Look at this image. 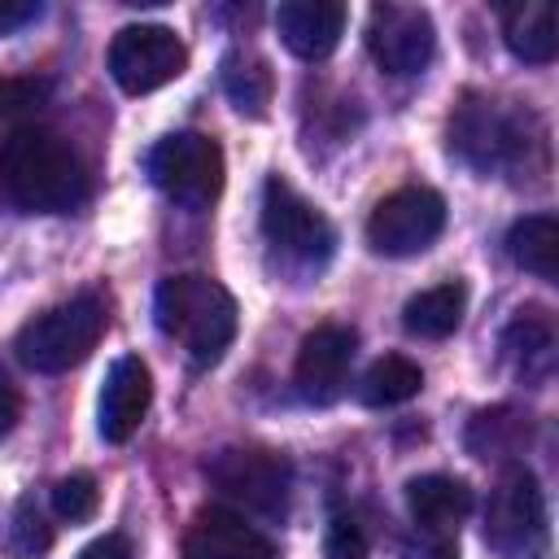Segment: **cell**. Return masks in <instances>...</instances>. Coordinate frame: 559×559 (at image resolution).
Returning a JSON list of instances; mask_svg holds the SVG:
<instances>
[{
  "label": "cell",
  "instance_id": "6",
  "mask_svg": "<svg viewBox=\"0 0 559 559\" xmlns=\"http://www.w3.org/2000/svg\"><path fill=\"white\" fill-rule=\"evenodd\" d=\"M144 170L162 197H170L179 210H192V214L210 210L214 197L223 192V148L201 131L162 135L148 148Z\"/></svg>",
  "mask_w": 559,
  "mask_h": 559
},
{
  "label": "cell",
  "instance_id": "3",
  "mask_svg": "<svg viewBox=\"0 0 559 559\" xmlns=\"http://www.w3.org/2000/svg\"><path fill=\"white\" fill-rule=\"evenodd\" d=\"M153 319L162 328V336H170L192 362L210 367L227 354V345L236 341V297L210 280V275H166L153 293Z\"/></svg>",
  "mask_w": 559,
  "mask_h": 559
},
{
  "label": "cell",
  "instance_id": "27",
  "mask_svg": "<svg viewBox=\"0 0 559 559\" xmlns=\"http://www.w3.org/2000/svg\"><path fill=\"white\" fill-rule=\"evenodd\" d=\"M323 559H371L367 533L354 515H332V524L323 533Z\"/></svg>",
  "mask_w": 559,
  "mask_h": 559
},
{
  "label": "cell",
  "instance_id": "20",
  "mask_svg": "<svg viewBox=\"0 0 559 559\" xmlns=\"http://www.w3.org/2000/svg\"><path fill=\"white\" fill-rule=\"evenodd\" d=\"M218 83H223V96L231 100L236 114L266 118L271 96H275V79H271V66L253 48H231L218 61Z\"/></svg>",
  "mask_w": 559,
  "mask_h": 559
},
{
  "label": "cell",
  "instance_id": "19",
  "mask_svg": "<svg viewBox=\"0 0 559 559\" xmlns=\"http://www.w3.org/2000/svg\"><path fill=\"white\" fill-rule=\"evenodd\" d=\"M463 310H467V288L463 280H445V284H432L424 293H415L406 306H402V328L419 341H445L459 332L463 323Z\"/></svg>",
  "mask_w": 559,
  "mask_h": 559
},
{
  "label": "cell",
  "instance_id": "11",
  "mask_svg": "<svg viewBox=\"0 0 559 559\" xmlns=\"http://www.w3.org/2000/svg\"><path fill=\"white\" fill-rule=\"evenodd\" d=\"M367 52L384 74H419L437 52L432 13L419 4H371L367 13Z\"/></svg>",
  "mask_w": 559,
  "mask_h": 559
},
{
  "label": "cell",
  "instance_id": "12",
  "mask_svg": "<svg viewBox=\"0 0 559 559\" xmlns=\"http://www.w3.org/2000/svg\"><path fill=\"white\" fill-rule=\"evenodd\" d=\"M354 349H358V332L345 328V323H319L314 332H306V341L297 349V362H293L297 393L314 406L336 402L341 389H345Z\"/></svg>",
  "mask_w": 559,
  "mask_h": 559
},
{
  "label": "cell",
  "instance_id": "29",
  "mask_svg": "<svg viewBox=\"0 0 559 559\" xmlns=\"http://www.w3.org/2000/svg\"><path fill=\"white\" fill-rule=\"evenodd\" d=\"M39 13H44L39 0H0V39L22 31V26H31Z\"/></svg>",
  "mask_w": 559,
  "mask_h": 559
},
{
  "label": "cell",
  "instance_id": "23",
  "mask_svg": "<svg viewBox=\"0 0 559 559\" xmlns=\"http://www.w3.org/2000/svg\"><path fill=\"white\" fill-rule=\"evenodd\" d=\"M424 389V371H419V362H411V358H402V354H384V358H376L367 371H362V380H358V402L362 406H402V402H411L415 393Z\"/></svg>",
  "mask_w": 559,
  "mask_h": 559
},
{
  "label": "cell",
  "instance_id": "13",
  "mask_svg": "<svg viewBox=\"0 0 559 559\" xmlns=\"http://www.w3.org/2000/svg\"><path fill=\"white\" fill-rule=\"evenodd\" d=\"M148 402H153V371H148V362L135 358V354L114 358V367L105 371V384H100V402H96V432H100V441H109V445L131 441L135 428L148 415Z\"/></svg>",
  "mask_w": 559,
  "mask_h": 559
},
{
  "label": "cell",
  "instance_id": "9",
  "mask_svg": "<svg viewBox=\"0 0 559 559\" xmlns=\"http://www.w3.org/2000/svg\"><path fill=\"white\" fill-rule=\"evenodd\" d=\"M188 70V48L170 26L131 22L109 44V74L127 96H148Z\"/></svg>",
  "mask_w": 559,
  "mask_h": 559
},
{
  "label": "cell",
  "instance_id": "22",
  "mask_svg": "<svg viewBox=\"0 0 559 559\" xmlns=\"http://www.w3.org/2000/svg\"><path fill=\"white\" fill-rule=\"evenodd\" d=\"M528 415L515 411V406H493V411H480L472 424H467V450L476 459H493V463H520L515 454L524 450L528 441Z\"/></svg>",
  "mask_w": 559,
  "mask_h": 559
},
{
  "label": "cell",
  "instance_id": "5",
  "mask_svg": "<svg viewBox=\"0 0 559 559\" xmlns=\"http://www.w3.org/2000/svg\"><path fill=\"white\" fill-rule=\"evenodd\" d=\"M485 546L498 559H546L550 515L546 493L524 463H502L485 502Z\"/></svg>",
  "mask_w": 559,
  "mask_h": 559
},
{
  "label": "cell",
  "instance_id": "25",
  "mask_svg": "<svg viewBox=\"0 0 559 559\" xmlns=\"http://www.w3.org/2000/svg\"><path fill=\"white\" fill-rule=\"evenodd\" d=\"M96 507H100L96 476L74 472V476H61V480L52 485V511H57V520H66V524H87V520L96 515Z\"/></svg>",
  "mask_w": 559,
  "mask_h": 559
},
{
  "label": "cell",
  "instance_id": "26",
  "mask_svg": "<svg viewBox=\"0 0 559 559\" xmlns=\"http://www.w3.org/2000/svg\"><path fill=\"white\" fill-rule=\"evenodd\" d=\"M52 96V83L39 74H9L0 79V114L4 118H26L35 109H44Z\"/></svg>",
  "mask_w": 559,
  "mask_h": 559
},
{
  "label": "cell",
  "instance_id": "18",
  "mask_svg": "<svg viewBox=\"0 0 559 559\" xmlns=\"http://www.w3.org/2000/svg\"><path fill=\"white\" fill-rule=\"evenodd\" d=\"M502 22V44L511 48L515 61L524 66H550L559 52V35H555V9L542 0H524L498 13Z\"/></svg>",
  "mask_w": 559,
  "mask_h": 559
},
{
  "label": "cell",
  "instance_id": "30",
  "mask_svg": "<svg viewBox=\"0 0 559 559\" xmlns=\"http://www.w3.org/2000/svg\"><path fill=\"white\" fill-rule=\"evenodd\" d=\"M17 419H22V393H17V384L0 371V441L17 428Z\"/></svg>",
  "mask_w": 559,
  "mask_h": 559
},
{
  "label": "cell",
  "instance_id": "17",
  "mask_svg": "<svg viewBox=\"0 0 559 559\" xmlns=\"http://www.w3.org/2000/svg\"><path fill=\"white\" fill-rule=\"evenodd\" d=\"M502 358L515 367L524 384H542L555 367V328L542 310H520L502 328Z\"/></svg>",
  "mask_w": 559,
  "mask_h": 559
},
{
  "label": "cell",
  "instance_id": "15",
  "mask_svg": "<svg viewBox=\"0 0 559 559\" xmlns=\"http://www.w3.org/2000/svg\"><path fill=\"white\" fill-rule=\"evenodd\" d=\"M345 4L341 0H284L275 9V31L284 48L301 61H323L336 52L345 35Z\"/></svg>",
  "mask_w": 559,
  "mask_h": 559
},
{
  "label": "cell",
  "instance_id": "7",
  "mask_svg": "<svg viewBox=\"0 0 559 559\" xmlns=\"http://www.w3.org/2000/svg\"><path fill=\"white\" fill-rule=\"evenodd\" d=\"M210 485L240 507V515H262V520H284L288 515V493H293V467L275 450L258 445H227L205 463Z\"/></svg>",
  "mask_w": 559,
  "mask_h": 559
},
{
  "label": "cell",
  "instance_id": "28",
  "mask_svg": "<svg viewBox=\"0 0 559 559\" xmlns=\"http://www.w3.org/2000/svg\"><path fill=\"white\" fill-rule=\"evenodd\" d=\"M402 559H459V546L445 533H424L419 528L415 537L402 542Z\"/></svg>",
  "mask_w": 559,
  "mask_h": 559
},
{
  "label": "cell",
  "instance_id": "31",
  "mask_svg": "<svg viewBox=\"0 0 559 559\" xmlns=\"http://www.w3.org/2000/svg\"><path fill=\"white\" fill-rule=\"evenodd\" d=\"M79 559H131V546H127L122 533H105V537L87 542V546L79 550Z\"/></svg>",
  "mask_w": 559,
  "mask_h": 559
},
{
  "label": "cell",
  "instance_id": "1",
  "mask_svg": "<svg viewBox=\"0 0 559 559\" xmlns=\"http://www.w3.org/2000/svg\"><path fill=\"white\" fill-rule=\"evenodd\" d=\"M450 153L476 175H542L546 170V127L528 105L467 92L450 114Z\"/></svg>",
  "mask_w": 559,
  "mask_h": 559
},
{
  "label": "cell",
  "instance_id": "8",
  "mask_svg": "<svg viewBox=\"0 0 559 559\" xmlns=\"http://www.w3.org/2000/svg\"><path fill=\"white\" fill-rule=\"evenodd\" d=\"M262 236L297 271H319L336 249L332 223L284 175H271L262 183Z\"/></svg>",
  "mask_w": 559,
  "mask_h": 559
},
{
  "label": "cell",
  "instance_id": "4",
  "mask_svg": "<svg viewBox=\"0 0 559 559\" xmlns=\"http://www.w3.org/2000/svg\"><path fill=\"white\" fill-rule=\"evenodd\" d=\"M109 310L100 293H74L70 301H57L48 310H39L13 341L22 367H31L35 376H61L70 367H79L105 336Z\"/></svg>",
  "mask_w": 559,
  "mask_h": 559
},
{
  "label": "cell",
  "instance_id": "2",
  "mask_svg": "<svg viewBox=\"0 0 559 559\" xmlns=\"http://www.w3.org/2000/svg\"><path fill=\"white\" fill-rule=\"evenodd\" d=\"M87 166L48 127H13L0 144V201L17 214H70L87 201Z\"/></svg>",
  "mask_w": 559,
  "mask_h": 559
},
{
  "label": "cell",
  "instance_id": "16",
  "mask_svg": "<svg viewBox=\"0 0 559 559\" xmlns=\"http://www.w3.org/2000/svg\"><path fill=\"white\" fill-rule=\"evenodd\" d=\"M406 507H411V520L424 533L454 537V528L472 511V485L459 480V476H445V472H428V476H415L406 485Z\"/></svg>",
  "mask_w": 559,
  "mask_h": 559
},
{
  "label": "cell",
  "instance_id": "21",
  "mask_svg": "<svg viewBox=\"0 0 559 559\" xmlns=\"http://www.w3.org/2000/svg\"><path fill=\"white\" fill-rule=\"evenodd\" d=\"M507 253L520 271L555 284L559 280V223L555 214H524L507 231Z\"/></svg>",
  "mask_w": 559,
  "mask_h": 559
},
{
  "label": "cell",
  "instance_id": "14",
  "mask_svg": "<svg viewBox=\"0 0 559 559\" xmlns=\"http://www.w3.org/2000/svg\"><path fill=\"white\" fill-rule=\"evenodd\" d=\"M183 555L188 559H280L275 542L231 507H205L183 537Z\"/></svg>",
  "mask_w": 559,
  "mask_h": 559
},
{
  "label": "cell",
  "instance_id": "10",
  "mask_svg": "<svg viewBox=\"0 0 559 559\" xmlns=\"http://www.w3.org/2000/svg\"><path fill=\"white\" fill-rule=\"evenodd\" d=\"M445 231V201L432 188H397L367 218V245L380 258H415Z\"/></svg>",
  "mask_w": 559,
  "mask_h": 559
},
{
  "label": "cell",
  "instance_id": "24",
  "mask_svg": "<svg viewBox=\"0 0 559 559\" xmlns=\"http://www.w3.org/2000/svg\"><path fill=\"white\" fill-rule=\"evenodd\" d=\"M48 546H52V528H48L39 502H35L31 493H22V498L13 502V515H9V550H13L17 559H35V555H44Z\"/></svg>",
  "mask_w": 559,
  "mask_h": 559
}]
</instances>
